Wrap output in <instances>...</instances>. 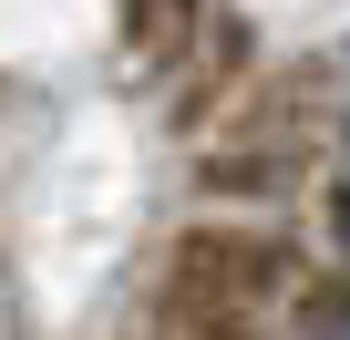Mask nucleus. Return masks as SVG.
Listing matches in <instances>:
<instances>
[]
</instances>
